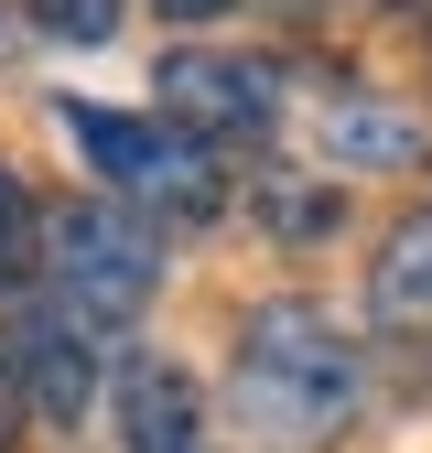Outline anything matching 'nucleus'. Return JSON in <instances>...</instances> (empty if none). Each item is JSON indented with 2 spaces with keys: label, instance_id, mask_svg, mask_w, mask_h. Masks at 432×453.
Returning a JSON list of instances; mask_svg holds the SVG:
<instances>
[{
  "label": "nucleus",
  "instance_id": "obj_1",
  "mask_svg": "<svg viewBox=\"0 0 432 453\" xmlns=\"http://www.w3.org/2000/svg\"><path fill=\"white\" fill-rule=\"evenodd\" d=\"M346 400H357V357H346L303 303L249 313V346H238V421H249V432H270V442L336 432Z\"/></svg>",
  "mask_w": 432,
  "mask_h": 453
},
{
  "label": "nucleus",
  "instance_id": "obj_2",
  "mask_svg": "<svg viewBox=\"0 0 432 453\" xmlns=\"http://www.w3.org/2000/svg\"><path fill=\"white\" fill-rule=\"evenodd\" d=\"M43 270L76 324H130L151 303V238L120 205H54L43 216Z\"/></svg>",
  "mask_w": 432,
  "mask_h": 453
},
{
  "label": "nucleus",
  "instance_id": "obj_3",
  "mask_svg": "<svg viewBox=\"0 0 432 453\" xmlns=\"http://www.w3.org/2000/svg\"><path fill=\"white\" fill-rule=\"evenodd\" d=\"M66 130L87 141V162L120 195L174 205V216H216V141L162 130V119H108V108H66Z\"/></svg>",
  "mask_w": 432,
  "mask_h": 453
},
{
  "label": "nucleus",
  "instance_id": "obj_4",
  "mask_svg": "<svg viewBox=\"0 0 432 453\" xmlns=\"http://www.w3.org/2000/svg\"><path fill=\"white\" fill-rule=\"evenodd\" d=\"M162 108H174L195 141L270 130L282 119V65H270V54H205V43H184V54H162Z\"/></svg>",
  "mask_w": 432,
  "mask_h": 453
},
{
  "label": "nucleus",
  "instance_id": "obj_5",
  "mask_svg": "<svg viewBox=\"0 0 432 453\" xmlns=\"http://www.w3.org/2000/svg\"><path fill=\"white\" fill-rule=\"evenodd\" d=\"M0 378H12L43 421H76V411H87V334H76V313H43V303H33V313H12Z\"/></svg>",
  "mask_w": 432,
  "mask_h": 453
},
{
  "label": "nucleus",
  "instance_id": "obj_6",
  "mask_svg": "<svg viewBox=\"0 0 432 453\" xmlns=\"http://www.w3.org/2000/svg\"><path fill=\"white\" fill-rule=\"evenodd\" d=\"M120 442L130 453H195V432H205V388L184 378V367H162V357H130V378H120Z\"/></svg>",
  "mask_w": 432,
  "mask_h": 453
},
{
  "label": "nucleus",
  "instance_id": "obj_7",
  "mask_svg": "<svg viewBox=\"0 0 432 453\" xmlns=\"http://www.w3.org/2000/svg\"><path fill=\"white\" fill-rule=\"evenodd\" d=\"M378 313H390V324H421L432 313V216H411L400 238H390V259H378Z\"/></svg>",
  "mask_w": 432,
  "mask_h": 453
},
{
  "label": "nucleus",
  "instance_id": "obj_8",
  "mask_svg": "<svg viewBox=\"0 0 432 453\" xmlns=\"http://www.w3.org/2000/svg\"><path fill=\"white\" fill-rule=\"evenodd\" d=\"M33 22L54 43H108V33H120V0H33Z\"/></svg>",
  "mask_w": 432,
  "mask_h": 453
},
{
  "label": "nucleus",
  "instance_id": "obj_9",
  "mask_svg": "<svg viewBox=\"0 0 432 453\" xmlns=\"http://www.w3.org/2000/svg\"><path fill=\"white\" fill-rule=\"evenodd\" d=\"M336 151H367V162H411V119H336Z\"/></svg>",
  "mask_w": 432,
  "mask_h": 453
},
{
  "label": "nucleus",
  "instance_id": "obj_10",
  "mask_svg": "<svg viewBox=\"0 0 432 453\" xmlns=\"http://www.w3.org/2000/svg\"><path fill=\"white\" fill-rule=\"evenodd\" d=\"M324 216H336V195H270V226H282V238L292 226H324Z\"/></svg>",
  "mask_w": 432,
  "mask_h": 453
},
{
  "label": "nucleus",
  "instance_id": "obj_11",
  "mask_svg": "<svg viewBox=\"0 0 432 453\" xmlns=\"http://www.w3.org/2000/svg\"><path fill=\"white\" fill-rule=\"evenodd\" d=\"M22 216H33V205H22V184H12V173H0V259H12V249H22Z\"/></svg>",
  "mask_w": 432,
  "mask_h": 453
},
{
  "label": "nucleus",
  "instance_id": "obj_12",
  "mask_svg": "<svg viewBox=\"0 0 432 453\" xmlns=\"http://www.w3.org/2000/svg\"><path fill=\"white\" fill-rule=\"evenodd\" d=\"M151 12H174V22H216L228 0H151Z\"/></svg>",
  "mask_w": 432,
  "mask_h": 453
},
{
  "label": "nucleus",
  "instance_id": "obj_13",
  "mask_svg": "<svg viewBox=\"0 0 432 453\" xmlns=\"http://www.w3.org/2000/svg\"><path fill=\"white\" fill-rule=\"evenodd\" d=\"M0 442H12V378H0Z\"/></svg>",
  "mask_w": 432,
  "mask_h": 453
}]
</instances>
